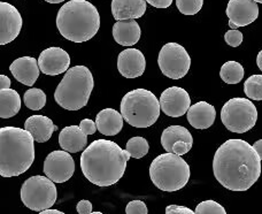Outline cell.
<instances>
[{"label":"cell","mask_w":262,"mask_h":214,"mask_svg":"<svg viewBox=\"0 0 262 214\" xmlns=\"http://www.w3.org/2000/svg\"><path fill=\"white\" fill-rule=\"evenodd\" d=\"M215 179L231 191H246L261 175V159L253 146L243 139H228L215 152Z\"/></svg>","instance_id":"1"},{"label":"cell","mask_w":262,"mask_h":214,"mask_svg":"<svg viewBox=\"0 0 262 214\" xmlns=\"http://www.w3.org/2000/svg\"><path fill=\"white\" fill-rule=\"evenodd\" d=\"M129 153L115 142L97 139L92 142L81 156L83 175L98 187H111L122 179Z\"/></svg>","instance_id":"2"},{"label":"cell","mask_w":262,"mask_h":214,"mask_svg":"<svg viewBox=\"0 0 262 214\" xmlns=\"http://www.w3.org/2000/svg\"><path fill=\"white\" fill-rule=\"evenodd\" d=\"M34 142L26 129L0 128V176L13 178L30 168L35 160Z\"/></svg>","instance_id":"3"},{"label":"cell","mask_w":262,"mask_h":214,"mask_svg":"<svg viewBox=\"0 0 262 214\" xmlns=\"http://www.w3.org/2000/svg\"><path fill=\"white\" fill-rule=\"evenodd\" d=\"M57 27L66 39L84 43L93 38L99 30V12L86 0H70L59 9Z\"/></svg>","instance_id":"4"},{"label":"cell","mask_w":262,"mask_h":214,"mask_svg":"<svg viewBox=\"0 0 262 214\" xmlns=\"http://www.w3.org/2000/svg\"><path fill=\"white\" fill-rule=\"evenodd\" d=\"M95 87L92 73L85 66H75L66 72L54 92L57 104L68 111L85 107Z\"/></svg>","instance_id":"5"},{"label":"cell","mask_w":262,"mask_h":214,"mask_svg":"<svg viewBox=\"0 0 262 214\" xmlns=\"http://www.w3.org/2000/svg\"><path fill=\"white\" fill-rule=\"evenodd\" d=\"M190 166L181 156L163 153L149 166V178L158 189L174 192L183 189L190 180Z\"/></svg>","instance_id":"6"},{"label":"cell","mask_w":262,"mask_h":214,"mask_svg":"<svg viewBox=\"0 0 262 214\" xmlns=\"http://www.w3.org/2000/svg\"><path fill=\"white\" fill-rule=\"evenodd\" d=\"M160 103L153 92L135 89L125 94L121 101V115L135 128H148L160 116Z\"/></svg>","instance_id":"7"},{"label":"cell","mask_w":262,"mask_h":214,"mask_svg":"<svg viewBox=\"0 0 262 214\" xmlns=\"http://www.w3.org/2000/svg\"><path fill=\"white\" fill-rule=\"evenodd\" d=\"M57 187L46 176H31L22 184L21 201L31 211L40 212L51 208L57 202Z\"/></svg>","instance_id":"8"},{"label":"cell","mask_w":262,"mask_h":214,"mask_svg":"<svg viewBox=\"0 0 262 214\" xmlns=\"http://www.w3.org/2000/svg\"><path fill=\"white\" fill-rule=\"evenodd\" d=\"M221 121L231 133L244 134L255 125L258 110L249 98H232L223 105Z\"/></svg>","instance_id":"9"},{"label":"cell","mask_w":262,"mask_h":214,"mask_svg":"<svg viewBox=\"0 0 262 214\" xmlns=\"http://www.w3.org/2000/svg\"><path fill=\"white\" fill-rule=\"evenodd\" d=\"M158 65L163 75L171 80H180L189 73L191 58L182 45L167 43L160 50Z\"/></svg>","instance_id":"10"},{"label":"cell","mask_w":262,"mask_h":214,"mask_svg":"<svg viewBox=\"0 0 262 214\" xmlns=\"http://www.w3.org/2000/svg\"><path fill=\"white\" fill-rule=\"evenodd\" d=\"M75 161L67 151H53L44 161V173L54 183H63L72 179Z\"/></svg>","instance_id":"11"},{"label":"cell","mask_w":262,"mask_h":214,"mask_svg":"<svg viewBox=\"0 0 262 214\" xmlns=\"http://www.w3.org/2000/svg\"><path fill=\"white\" fill-rule=\"evenodd\" d=\"M161 144L166 152L184 156L192 148L193 137L183 125H169L162 132Z\"/></svg>","instance_id":"12"},{"label":"cell","mask_w":262,"mask_h":214,"mask_svg":"<svg viewBox=\"0 0 262 214\" xmlns=\"http://www.w3.org/2000/svg\"><path fill=\"white\" fill-rule=\"evenodd\" d=\"M229 27L237 29L253 23L259 16V6L254 0H230L227 6Z\"/></svg>","instance_id":"13"},{"label":"cell","mask_w":262,"mask_h":214,"mask_svg":"<svg viewBox=\"0 0 262 214\" xmlns=\"http://www.w3.org/2000/svg\"><path fill=\"white\" fill-rule=\"evenodd\" d=\"M160 110L170 118L183 116L191 106V98L188 91L180 87H170L160 96Z\"/></svg>","instance_id":"14"},{"label":"cell","mask_w":262,"mask_h":214,"mask_svg":"<svg viewBox=\"0 0 262 214\" xmlns=\"http://www.w3.org/2000/svg\"><path fill=\"white\" fill-rule=\"evenodd\" d=\"M22 16L17 8L0 2V45L12 43L22 29Z\"/></svg>","instance_id":"15"},{"label":"cell","mask_w":262,"mask_h":214,"mask_svg":"<svg viewBox=\"0 0 262 214\" xmlns=\"http://www.w3.org/2000/svg\"><path fill=\"white\" fill-rule=\"evenodd\" d=\"M70 66L69 54L61 48H49L40 53L39 71L50 76H57L67 72Z\"/></svg>","instance_id":"16"},{"label":"cell","mask_w":262,"mask_h":214,"mask_svg":"<svg viewBox=\"0 0 262 214\" xmlns=\"http://www.w3.org/2000/svg\"><path fill=\"white\" fill-rule=\"evenodd\" d=\"M146 68V60L144 54L137 49H127L118 57V69L125 78H136L142 76Z\"/></svg>","instance_id":"17"},{"label":"cell","mask_w":262,"mask_h":214,"mask_svg":"<svg viewBox=\"0 0 262 214\" xmlns=\"http://www.w3.org/2000/svg\"><path fill=\"white\" fill-rule=\"evenodd\" d=\"M9 71H11L17 82L28 87H32L35 84L40 73L38 61L32 57H22L16 59L11 65Z\"/></svg>","instance_id":"18"},{"label":"cell","mask_w":262,"mask_h":214,"mask_svg":"<svg viewBox=\"0 0 262 214\" xmlns=\"http://www.w3.org/2000/svg\"><path fill=\"white\" fill-rule=\"evenodd\" d=\"M25 129L31 135L35 142L45 143L52 137L53 133L58 129V125H55L48 116L32 115L26 120Z\"/></svg>","instance_id":"19"},{"label":"cell","mask_w":262,"mask_h":214,"mask_svg":"<svg viewBox=\"0 0 262 214\" xmlns=\"http://www.w3.org/2000/svg\"><path fill=\"white\" fill-rule=\"evenodd\" d=\"M146 12L145 0H113L112 14L116 21L136 20Z\"/></svg>","instance_id":"20"},{"label":"cell","mask_w":262,"mask_h":214,"mask_svg":"<svg viewBox=\"0 0 262 214\" xmlns=\"http://www.w3.org/2000/svg\"><path fill=\"white\" fill-rule=\"evenodd\" d=\"M59 144L63 151L77 153L86 147L88 135L79 128V125H68L60 133Z\"/></svg>","instance_id":"21"},{"label":"cell","mask_w":262,"mask_h":214,"mask_svg":"<svg viewBox=\"0 0 262 214\" xmlns=\"http://www.w3.org/2000/svg\"><path fill=\"white\" fill-rule=\"evenodd\" d=\"M188 121L195 129H207L214 123L216 111L213 105L207 101H199L188 110Z\"/></svg>","instance_id":"22"},{"label":"cell","mask_w":262,"mask_h":214,"mask_svg":"<svg viewBox=\"0 0 262 214\" xmlns=\"http://www.w3.org/2000/svg\"><path fill=\"white\" fill-rule=\"evenodd\" d=\"M142 30L136 20L116 21L113 26V37L115 41L122 46H133L140 39Z\"/></svg>","instance_id":"23"},{"label":"cell","mask_w":262,"mask_h":214,"mask_svg":"<svg viewBox=\"0 0 262 214\" xmlns=\"http://www.w3.org/2000/svg\"><path fill=\"white\" fill-rule=\"evenodd\" d=\"M96 125L101 135L115 136L123 128V118L114 109H105L96 116Z\"/></svg>","instance_id":"24"},{"label":"cell","mask_w":262,"mask_h":214,"mask_svg":"<svg viewBox=\"0 0 262 214\" xmlns=\"http://www.w3.org/2000/svg\"><path fill=\"white\" fill-rule=\"evenodd\" d=\"M21 109V97L13 89L0 90V118L9 119L15 116Z\"/></svg>","instance_id":"25"},{"label":"cell","mask_w":262,"mask_h":214,"mask_svg":"<svg viewBox=\"0 0 262 214\" xmlns=\"http://www.w3.org/2000/svg\"><path fill=\"white\" fill-rule=\"evenodd\" d=\"M244 67L237 61H227L221 67L220 77L227 84H238L244 78Z\"/></svg>","instance_id":"26"},{"label":"cell","mask_w":262,"mask_h":214,"mask_svg":"<svg viewBox=\"0 0 262 214\" xmlns=\"http://www.w3.org/2000/svg\"><path fill=\"white\" fill-rule=\"evenodd\" d=\"M46 97L45 92L37 88H32L25 92L23 100L28 109L31 111H39L46 105Z\"/></svg>","instance_id":"27"},{"label":"cell","mask_w":262,"mask_h":214,"mask_svg":"<svg viewBox=\"0 0 262 214\" xmlns=\"http://www.w3.org/2000/svg\"><path fill=\"white\" fill-rule=\"evenodd\" d=\"M148 142L144 137L139 136L130 138L125 145V151L129 153L130 158H135V159H140L145 157L148 153Z\"/></svg>","instance_id":"28"},{"label":"cell","mask_w":262,"mask_h":214,"mask_svg":"<svg viewBox=\"0 0 262 214\" xmlns=\"http://www.w3.org/2000/svg\"><path fill=\"white\" fill-rule=\"evenodd\" d=\"M244 92L252 100H262V75H252L244 83Z\"/></svg>","instance_id":"29"},{"label":"cell","mask_w":262,"mask_h":214,"mask_svg":"<svg viewBox=\"0 0 262 214\" xmlns=\"http://www.w3.org/2000/svg\"><path fill=\"white\" fill-rule=\"evenodd\" d=\"M204 0H176V6L184 15H195L203 8Z\"/></svg>","instance_id":"30"},{"label":"cell","mask_w":262,"mask_h":214,"mask_svg":"<svg viewBox=\"0 0 262 214\" xmlns=\"http://www.w3.org/2000/svg\"><path fill=\"white\" fill-rule=\"evenodd\" d=\"M195 214H227L226 208L215 201H204L195 207Z\"/></svg>","instance_id":"31"},{"label":"cell","mask_w":262,"mask_h":214,"mask_svg":"<svg viewBox=\"0 0 262 214\" xmlns=\"http://www.w3.org/2000/svg\"><path fill=\"white\" fill-rule=\"evenodd\" d=\"M243 34L237 29H232V30H229L226 32V35H224V40H226V43L231 46V48H238L242 43H243Z\"/></svg>","instance_id":"32"},{"label":"cell","mask_w":262,"mask_h":214,"mask_svg":"<svg viewBox=\"0 0 262 214\" xmlns=\"http://www.w3.org/2000/svg\"><path fill=\"white\" fill-rule=\"evenodd\" d=\"M146 204L142 201H133L125 207V214H147Z\"/></svg>","instance_id":"33"},{"label":"cell","mask_w":262,"mask_h":214,"mask_svg":"<svg viewBox=\"0 0 262 214\" xmlns=\"http://www.w3.org/2000/svg\"><path fill=\"white\" fill-rule=\"evenodd\" d=\"M79 128H81L84 133H85L88 136L89 135H93L97 132V125L96 122H93L90 119H84L79 123Z\"/></svg>","instance_id":"34"},{"label":"cell","mask_w":262,"mask_h":214,"mask_svg":"<svg viewBox=\"0 0 262 214\" xmlns=\"http://www.w3.org/2000/svg\"><path fill=\"white\" fill-rule=\"evenodd\" d=\"M166 214H195L191 208L180 205H169L166 207Z\"/></svg>","instance_id":"35"},{"label":"cell","mask_w":262,"mask_h":214,"mask_svg":"<svg viewBox=\"0 0 262 214\" xmlns=\"http://www.w3.org/2000/svg\"><path fill=\"white\" fill-rule=\"evenodd\" d=\"M76 210H77L78 214H90L92 212V204L90 201L83 199V201L78 202Z\"/></svg>","instance_id":"36"},{"label":"cell","mask_w":262,"mask_h":214,"mask_svg":"<svg viewBox=\"0 0 262 214\" xmlns=\"http://www.w3.org/2000/svg\"><path fill=\"white\" fill-rule=\"evenodd\" d=\"M145 2L156 8H167L170 6L174 0H145Z\"/></svg>","instance_id":"37"},{"label":"cell","mask_w":262,"mask_h":214,"mask_svg":"<svg viewBox=\"0 0 262 214\" xmlns=\"http://www.w3.org/2000/svg\"><path fill=\"white\" fill-rule=\"evenodd\" d=\"M11 88V80L6 75H0V90L9 89Z\"/></svg>","instance_id":"38"},{"label":"cell","mask_w":262,"mask_h":214,"mask_svg":"<svg viewBox=\"0 0 262 214\" xmlns=\"http://www.w3.org/2000/svg\"><path fill=\"white\" fill-rule=\"evenodd\" d=\"M252 146H253L255 152L258 153L259 158L262 160V139H259V141H256Z\"/></svg>","instance_id":"39"},{"label":"cell","mask_w":262,"mask_h":214,"mask_svg":"<svg viewBox=\"0 0 262 214\" xmlns=\"http://www.w3.org/2000/svg\"><path fill=\"white\" fill-rule=\"evenodd\" d=\"M39 214H64V213L59 211V210H52V208H48V210L40 211Z\"/></svg>","instance_id":"40"},{"label":"cell","mask_w":262,"mask_h":214,"mask_svg":"<svg viewBox=\"0 0 262 214\" xmlns=\"http://www.w3.org/2000/svg\"><path fill=\"white\" fill-rule=\"evenodd\" d=\"M256 65H258L259 69L262 72V50L259 52L258 57H256Z\"/></svg>","instance_id":"41"},{"label":"cell","mask_w":262,"mask_h":214,"mask_svg":"<svg viewBox=\"0 0 262 214\" xmlns=\"http://www.w3.org/2000/svg\"><path fill=\"white\" fill-rule=\"evenodd\" d=\"M45 2L50 4H60V3H63L64 0H45Z\"/></svg>","instance_id":"42"},{"label":"cell","mask_w":262,"mask_h":214,"mask_svg":"<svg viewBox=\"0 0 262 214\" xmlns=\"http://www.w3.org/2000/svg\"><path fill=\"white\" fill-rule=\"evenodd\" d=\"M90 214H104V213H101V212H91Z\"/></svg>","instance_id":"43"},{"label":"cell","mask_w":262,"mask_h":214,"mask_svg":"<svg viewBox=\"0 0 262 214\" xmlns=\"http://www.w3.org/2000/svg\"><path fill=\"white\" fill-rule=\"evenodd\" d=\"M255 3H259V4H262V0H254Z\"/></svg>","instance_id":"44"}]
</instances>
